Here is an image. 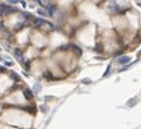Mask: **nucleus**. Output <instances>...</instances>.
Returning a JSON list of instances; mask_svg holds the SVG:
<instances>
[{
    "label": "nucleus",
    "mask_w": 141,
    "mask_h": 129,
    "mask_svg": "<svg viewBox=\"0 0 141 129\" xmlns=\"http://www.w3.org/2000/svg\"><path fill=\"white\" fill-rule=\"evenodd\" d=\"M130 61H131V59L129 56H121V57H118V59H117V63L121 64V65H126V64H129Z\"/></svg>",
    "instance_id": "obj_1"
},
{
    "label": "nucleus",
    "mask_w": 141,
    "mask_h": 129,
    "mask_svg": "<svg viewBox=\"0 0 141 129\" xmlns=\"http://www.w3.org/2000/svg\"><path fill=\"white\" fill-rule=\"evenodd\" d=\"M23 95H24V97L27 100H32L33 99V93H32V91H31L29 88H24V90H23Z\"/></svg>",
    "instance_id": "obj_2"
},
{
    "label": "nucleus",
    "mask_w": 141,
    "mask_h": 129,
    "mask_svg": "<svg viewBox=\"0 0 141 129\" xmlns=\"http://www.w3.org/2000/svg\"><path fill=\"white\" fill-rule=\"evenodd\" d=\"M33 23L37 26V27H42L43 24H46V22L43 21L42 18H39V17H36V18L33 19Z\"/></svg>",
    "instance_id": "obj_3"
},
{
    "label": "nucleus",
    "mask_w": 141,
    "mask_h": 129,
    "mask_svg": "<svg viewBox=\"0 0 141 129\" xmlns=\"http://www.w3.org/2000/svg\"><path fill=\"white\" fill-rule=\"evenodd\" d=\"M17 12V8H13L10 5H8V8L5 9V13H4V15H8V14H12V13H15Z\"/></svg>",
    "instance_id": "obj_4"
},
{
    "label": "nucleus",
    "mask_w": 141,
    "mask_h": 129,
    "mask_svg": "<svg viewBox=\"0 0 141 129\" xmlns=\"http://www.w3.org/2000/svg\"><path fill=\"white\" fill-rule=\"evenodd\" d=\"M14 55H15L17 57H18V60H22V57H23V54H22V50H20V49H18V47H17L15 50H14Z\"/></svg>",
    "instance_id": "obj_5"
},
{
    "label": "nucleus",
    "mask_w": 141,
    "mask_h": 129,
    "mask_svg": "<svg viewBox=\"0 0 141 129\" xmlns=\"http://www.w3.org/2000/svg\"><path fill=\"white\" fill-rule=\"evenodd\" d=\"M46 9L48 10L50 15H54V14H55V12H56V7H54V5H47V7H46Z\"/></svg>",
    "instance_id": "obj_6"
},
{
    "label": "nucleus",
    "mask_w": 141,
    "mask_h": 129,
    "mask_svg": "<svg viewBox=\"0 0 141 129\" xmlns=\"http://www.w3.org/2000/svg\"><path fill=\"white\" fill-rule=\"evenodd\" d=\"M43 77H45V79H48V81L54 79V75H52L50 72H45V73H43Z\"/></svg>",
    "instance_id": "obj_7"
},
{
    "label": "nucleus",
    "mask_w": 141,
    "mask_h": 129,
    "mask_svg": "<svg viewBox=\"0 0 141 129\" xmlns=\"http://www.w3.org/2000/svg\"><path fill=\"white\" fill-rule=\"evenodd\" d=\"M37 14H39V15H42V17H47V12H45V10H42V9H37Z\"/></svg>",
    "instance_id": "obj_8"
},
{
    "label": "nucleus",
    "mask_w": 141,
    "mask_h": 129,
    "mask_svg": "<svg viewBox=\"0 0 141 129\" xmlns=\"http://www.w3.org/2000/svg\"><path fill=\"white\" fill-rule=\"evenodd\" d=\"M34 91H36L37 93L41 92V84H39V83H36V84H34Z\"/></svg>",
    "instance_id": "obj_9"
},
{
    "label": "nucleus",
    "mask_w": 141,
    "mask_h": 129,
    "mask_svg": "<svg viewBox=\"0 0 141 129\" xmlns=\"http://www.w3.org/2000/svg\"><path fill=\"white\" fill-rule=\"evenodd\" d=\"M23 17H24L25 19H31V18H32V14H31V13H28V12H24V13H23Z\"/></svg>",
    "instance_id": "obj_10"
},
{
    "label": "nucleus",
    "mask_w": 141,
    "mask_h": 129,
    "mask_svg": "<svg viewBox=\"0 0 141 129\" xmlns=\"http://www.w3.org/2000/svg\"><path fill=\"white\" fill-rule=\"evenodd\" d=\"M12 77H13V79H14V81H19V75H18V74L13 73V74H12Z\"/></svg>",
    "instance_id": "obj_11"
},
{
    "label": "nucleus",
    "mask_w": 141,
    "mask_h": 129,
    "mask_svg": "<svg viewBox=\"0 0 141 129\" xmlns=\"http://www.w3.org/2000/svg\"><path fill=\"white\" fill-rule=\"evenodd\" d=\"M23 26H24V23H20V24H18V26H15V29H17V31H19V29L23 28Z\"/></svg>",
    "instance_id": "obj_12"
},
{
    "label": "nucleus",
    "mask_w": 141,
    "mask_h": 129,
    "mask_svg": "<svg viewBox=\"0 0 141 129\" xmlns=\"http://www.w3.org/2000/svg\"><path fill=\"white\" fill-rule=\"evenodd\" d=\"M8 3L9 4H18L19 0H8Z\"/></svg>",
    "instance_id": "obj_13"
},
{
    "label": "nucleus",
    "mask_w": 141,
    "mask_h": 129,
    "mask_svg": "<svg viewBox=\"0 0 141 129\" xmlns=\"http://www.w3.org/2000/svg\"><path fill=\"white\" fill-rule=\"evenodd\" d=\"M127 69H129V65H125V66H123V68L120 70V72H125V70H127Z\"/></svg>",
    "instance_id": "obj_14"
},
{
    "label": "nucleus",
    "mask_w": 141,
    "mask_h": 129,
    "mask_svg": "<svg viewBox=\"0 0 141 129\" xmlns=\"http://www.w3.org/2000/svg\"><path fill=\"white\" fill-rule=\"evenodd\" d=\"M109 72H111V65H109V66H108V69H107V72H105V73H104V77H105V75H107V74H108Z\"/></svg>",
    "instance_id": "obj_15"
},
{
    "label": "nucleus",
    "mask_w": 141,
    "mask_h": 129,
    "mask_svg": "<svg viewBox=\"0 0 141 129\" xmlns=\"http://www.w3.org/2000/svg\"><path fill=\"white\" fill-rule=\"evenodd\" d=\"M5 65H8V66H12V65H13V63H12V61H5Z\"/></svg>",
    "instance_id": "obj_16"
},
{
    "label": "nucleus",
    "mask_w": 141,
    "mask_h": 129,
    "mask_svg": "<svg viewBox=\"0 0 141 129\" xmlns=\"http://www.w3.org/2000/svg\"><path fill=\"white\" fill-rule=\"evenodd\" d=\"M0 31H4V24H3V22H0Z\"/></svg>",
    "instance_id": "obj_17"
},
{
    "label": "nucleus",
    "mask_w": 141,
    "mask_h": 129,
    "mask_svg": "<svg viewBox=\"0 0 141 129\" xmlns=\"http://www.w3.org/2000/svg\"><path fill=\"white\" fill-rule=\"evenodd\" d=\"M92 81H90V79H84V81H83V83H90Z\"/></svg>",
    "instance_id": "obj_18"
},
{
    "label": "nucleus",
    "mask_w": 141,
    "mask_h": 129,
    "mask_svg": "<svg viewBox=\"0 0 141 129\" xmlns=\"http://www.w3.org/2000/svg\"><path fill=\"white\" fill-rule=\"evenodd\" d=\"M139 54H141V50H140V51H139Z\"/></svg>",
    "instance_id": "obj_19"
},
{
    "label": "nucleus",
    "mask_w": 141,
    "mask_h": 129,
    "mask_svg": "<svg viewBox=\"0 0 141 129\" xmlns=\"http://www.w3.org/2000/svg\"><path fill=\"white\" fill-rule=\"evenodd\" d=\"M1 15H3V14H1V13H0V17H1Z\"/></svg>",
    "instance_id": "obj_20"
},
{
    "label": "nucleus",
    "mask_w": 141,
    "mask_h": 129,
    "mask_svg": "<svg viewBox=\"0 0 141 129\" xmlns=\"http://www.w3.org/2000/svg\"><path fill=\"white\" fill-rule=\"evenodd\" d=\"M0 51H1V49H0Z\"/></svg>",
    "instance_id": "obj_21"
}]
</instances>
